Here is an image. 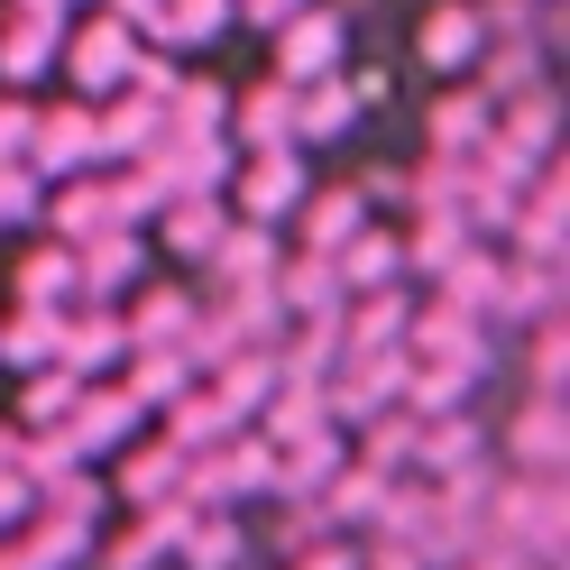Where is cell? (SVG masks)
I'll return each mask as SVG.
<instances>
[{
  "mask_svg": "<svg viewBox=\"0 0 570 570\" xmlns=\"http://www.w3.org/2000/svg\"><path fill=\"white\" fill-rule=\"evenodd\" d=\"M488 533H507L524 561H561V543H570V488H561V479L497 470V488H488Z\"/></svg>",
  "mask_w": 570,
  "mask_h": 570,
  "instance_id": "obj_1",
  "label": "cell"
},
{
  "mask_svg": "<svg viewBox=\"0 0 570 570\" xmlns=\"http://www.w3.org/2000/svg\"><path fill=\"white\" fill-rule=\"evenodd\" d=\"M230 185H239V222H295V203L313 194V175L295 157V138H276V148H248L230 166Z\"/></svg>",
  "mask_w": 570,
  "mask_h": 570,
  "instance_id": "obj_2",
  "label": "cell"
},
{
  "mask_svg": "<svg viewBox=\"0 0 570 570\" xmlns=\"http://www.w3.org/2000/svg\"><path fill=\"white\" fill-rule=\"evenodd\" d=\"M138 47H148V38H138L129 19H111V10H101V19L83 28V38H65L56 56H65V75L83 83V101H101V92H120V83H129V65H138Z\"/></svg>",
  "mask_w": 570,
  "mask_h": 570,
  "instance_id": "obj_3",
  "label": "cell"
},
{
  "mask_svg": "<svg viewBox=\"0 0 570 570\" xmlns=\"http://www.w3.org/2000/svg\"><path fill=\"white\" fill-rule=\"evenodd\" d=\"M405 350H414V360H451V368H488V323L470 304L433 295V304L405 313Z\"/></svg>",
  "mask_w": 570,
  "mask_h": 570,
  "instance_id": "obj_4",
  "label": "cell"
},
{
  "mask_svg": "<svg viewBox=\"0 0 570 570\" xmlns=\"http://www.w3.org/2000/svg\"><path fill=\"white\" fill-rule=\"evenodd\" d=\"M267 38H276V75L285 83L332 75V65L350 56V10H313V0H304V10L285 19V28H267Z\"/></svg>",
  "mask_w": 570,
  "mask_h": 570,
  "instance_id": "obj_5",
  "label": "cell"
},
{
  "mask_svg": "<svg viewBox=\"0 0 570 570\" xmlns=\"http://www.w3.org/2000/svg\"><path fill=\"white\" fill-rule=\"evenodd\" d=\"M138 396L129 386H111V377H83V396H75V414H65V442H75L83 460H101V451H120V442H138Z\"/></svg>",
  "mask_w": 570,
  "mask_h": 570,
  "instance_id": "obj_6",
  "label": "cell"
},
{
  "mask_svg": "<svg viewBox=\"0 0 570 570\" xmlns=\"http://www.w3.org/2000/svg\"><path fill=\"white\" fill-rule=\"evenodd\" d=\"M83 166H101V120L83 111V101L28 120V175H83Z\"/></svg>",
  "mask_w": 570,
  "mask_h": 570,
  "instance_id": "obj_7",
  "label": "cell"
},
{
  "mask_svg": "<svg viewBox=\"0 0 570 570\" xmlns=\"http://www.w3.org/2000/svg\"><path fill=\"white\" fill-rule=\"evenodd\" d=\"M507 470H524V479H561V470H570L561 396H524V405L507 414Z\"/></svg>",
  "mask_w": 570,
  "mask_h": 570,
  "instance_id": "obj_8",
  "label": "cell"
},
{
  "mask_svg": "<svg viewBox=\"0 0 570 570\" xmlns=\"http://www.w3.org/2000/svg\"><path fill=\"white\" fill-rule=\"evenodd\" d=\"M138 267H148V248H138V230H92L75 239V304H111L120 285H138Z\"/></svg>",
  "mask_w": 570,
  "mask_h": 570,
  "instance_id": "obj_9",
  "label": "cell"
},
{
  "mask_svg": "<svg viewBox=\"0 0 570 570\" xmlns=\"http://www.w3.org/2000/svg\"><path fill=\"white\" fill-rule=\"evenodd\" d=\"M276 258H285V248H276V222H239V212H230V230L212 239L203 276L222 285V295H239V285H267V276H276Z\"/></svg>",
  "mask_w": 570,
  "mask_h": 570,
  "instance_id": "obj_10",
  "label": "cell"
},
{
  "mask_svg": "<svg viewBox=\"0 0 570 570\" xmlns=\"http://www.w3.org/2000/svg\"><path fill=\"white\" fill-rule=\"evenodd\" d=\"M276 304H285V323H332L341 313V267L323 258V248L276 258Z\"/></svg>",
  "mask_w": 570,
  "mask_h": 570,
  "instance_id": "obj_11",
  "label": "cell"
},
{
  "mask_svg": "<svg viewBox=\"0 0 570 570\" xmlns=\"http://www.w3.org/2000/svg\"><path fill=\"white\" fill-rule=\"evenodd\" d=\"M488 47V28H479V0H442V10H423V28H414V56L433 65V75H460Z\"/></svg>",
  "mask_w": 570,
  "mask_h": 570,
  "instance_id": "obj_12",
  "label": "cell"
},
{
  "mask_svg": "<svg viewBox=\"0 0 570 570\" xmlns=\"http://www.w3.org/2000/svg\"><path fill=\"white\" fill-rule=\"evenodd\" d=\"M185 442H138V451H120V479H111V497H129V507H157V497H175V488H185Z\"/></svg>",
  "mask_w": 570,
  "mask_h": 570,
  "instance_id": "obj_13",
  "label": "cell"
},
{
  "mask_svg": "<svg viewBox=\"0 0 570 570\" xmlns=\"http://www.w3.org/2000/svg\"><path fill=\"white\" fill-rule=\"evenodd\" d=\"M157 230H166L175 258H212V239L230 230V203L222 194H166L157 203Z\"/></svg>",
  "mask_w": 570,
  "mask_h": 570,
  "instance_id": "obj_14",
  "label": "cell"
},
{
  "mask_svg": "<svg viewBox=\"0 0 570 570\" xmlns=\"http://www.w3.org/2000/svg\"><path fill=\"white\" fill-rule=\"evenodd\" d=\"M222 28H230V0H157L138 38H148V47H166V56H185V47H212Z\"/></svg>",
  "mask_w": 570,
  "mask_h": 570,
  "instance_id": "obj_15",
  "label": "cell"
},
{
  "mask_svg": "<svg viewBox=\"0 0 570 570\" xmlns=\"http://www.w3.org/2000/svg\"><path fill=\"white\" fill-rule=\"evenodd\" d=\"M75 377H92V368H111V360H129V332H120V313L111 304H83V313H65V350H56Z\"/></svg>",
  "mask_w": 570,
  "mask_h": 570,
  "instance_id": "obj_16",
  "label": "cell"
},
{
  "mask_svg": "<svg viewBox=\"0 0 570 570\" xmlns=\"http://www.w3.org/2000/svg\"><path fill=\"white\" fill-rule=\"evenodd\" d=\"M433 295H451V304H470L479 323H497V295H507V258H488V239H470L460 258L433 276Z\"/></svg>",
  "mask_w": 570,
  "mask_h": 570,
  "instance_id": "obj_17",
  "label": "cell"
},
{
  "mask_svg": "<svg viewBox=\"0 0 570 570\" xmlns=\"http://www.w3.org/2000/svg\"><path fill=\"white\" fill-rule=\"evenodd\" d=\"M332 267H341V295H360V285H386V276H405V239H396V230H377V222H360V230L332 248Z\"/></svg>",
  "mask_w": 570,
  "mask_h": 570,
  "instance_id": "obj_18",
  "label": "cell"
},
{
  "mask_svg": "<svg viewBox=\"0 0 570 570\" xmlns=\"http://www.w3.org/2000/svg\"><path fill=\"white\" fill-rule=\"evenodd\" d=\"M65 47V19H38V10H19L10 28H0V83H38L47 65Z\"/></svg>",
  "mask_w": 570,
  "mask_h": 570,
  "instance_id": "obj_19",
  "label": "cell"
},
{
  "mask_svg": "<svg viewBox=\"0 0 570 570\" xmlns=\"http://www.w3.org/2000/svg\"><path fill=\"white\" fill-rule=\"evenodd\" d=\"M120 332H129V350H185V332H194V295L185 285H148L138 295V313H120Z\"/></svg>",
  "mask_w": 570,
  "mask_h": 570,
  "instance_id": "obj_20",
  "label": "cell"
},
{
  "mask_svg": "<svg viewBox=\"0 0 570 570\" xmlns=\"http://www.w3.org/2000/svg\"><path fill=\"white\" fill-rule=\"evenodd\" d=\"M488 138V101H479V83H451L442 101H433V120H423V148L433 157H470Z\"/></svg>",
  "mask_w": 570,
  "mask_h": 570,
  "instance_id": "obj_21",
  "label": "cell"
},
{
  "mask_svg": "<svg viewBox=\"0 0 570 570\" xmlns=\"http://www.w3.org/2000/svg\"><path fill=\"white\" fill-rule=\"evenodd\" d=\"M543 313H561V258H507L497 323H543Z\"/></svg>",
  "mask_w": 570,
  "mask_h": 570,
  "instance_id": "obj_22",
  "label": "cell"
},
{
  "mask_svg": "<svg viewBox=\"0 0 570 570\" xmlns=\"http://www.w3.org/2000/svg\"><path fill=\"white\" fill-rule=\"evenodd\" d=\"M295 222H304V248H323V258H332V248L368 222V194H360V185H323V194L295 203Z\"/></svg>",
  "mask_w": 570,
  "mask_h": 570,
  "instance_id": "obj_23",
  "label": "cell"
},
{
  "mask_svg": "<svg viewBox=\"0 0 570 570\" xmlns=\"http://www.w3.org/2000/svg\"><path fill=\"white\" fill-rule=\"evenodd\" d=\"M120 386L138 396V414H166V405L194 386V360H185L175 341H166V350H129V377H120Z\"/></svg>",
  "mask_w": 570,
  "mask_h": 570,
  "instance_id": "obj_24",
  "label": "cell"
},
{
  "mask_svg": "<svg viewBox=\"0 0 570 570\" xmlns=\"http://www.w3.org/2000/svg\"><path fill=\"white\" fill-rule=\"evenodd\" d=\"M230 120H239V138H248V148H276V138H295V83H285V75L248 83V92L230 101Z\"/></svg>",
  "mask_w": 570,
  "mask_h": 570,
  "instance_id": "obj_25",
  "label": "cell"
},
{
  "mask_svg": "<svg viewBox=\"0 0 570 570\" xmlns=\"http://www.w3.org/2000/svg\"><path fill=\"white\" fill-rule=\"evenodd\" d=\"M92 552V524H75V515H47V507H28V533H19V561L28 570H75Z\"/></svg>",
  "mask_w": 570,
  "mask_h": 570,
  "instance_id": "obj_26",
  "label": "cell"
},
{
  "mask_svg": "<svg viewBox=\"0 0 570 570\" xmlns=\"http://www.w3.org/2000/svg\"><path fill=\"white\" fill-rule=\"evenodd\" d=\"M175 552H185V570H239L248 533L230 524V507H194V524L175 533Z\"/></svg>",
  "mask_w": 570,
  "mask_h": 570,
  "instance_id": "obj_27",
  "label": "cell"
},
{
  "mask_svg": "<svg viewBox=\"0 0 570 570\" xmlns=\"http://www.w3.org/2000/svg\"><path fill=\"white\" fill-rule=\"evenodd\" d=\"M92 120H101V157H138V148H157V138H166V111H157L148 92H129V83H120L111 111H92Z\"/></svg>",
  "mask_w": 570,
  "mask_h": 570,
  "instance_id": "obj_28",
  "label": "cell"
},
{
  "mask_svg": "<svg viewBox=\"0 0 570 570\" xmlns=\"http://www.w3.org/2000/svg\"><path fill=\"white\" fill-rule=\"evenodd\" d=\"M47 222H56V239L75 248V239H92V230H120V203H111V185H75V175H65V194L56 203H38Z\"/></svg>",
  "mask_w": 570,
  "mask_h": 570,
  "instance_id": "obj_29",
  "label": "cell"
},
{
  "mask_svg": "<svg viewBox=\"0 0 570 570\" xmlns=\"http://www.w3.org/2000/svg\"><path fill=\"white\" fill-rule=\"evenodd\" d=\"M470 239H479V230L460 222V212H414V230H405V276H442Z\"/></svg>",
  "mask_w": 570,
  "mask_h": 570,
  "instance_id": "obj_30",
  "label": "cell"
},
{
  "mask_svg": "<svg viewBox=\"0 0 570 570\" xmlns=\"http://www.w3.org/2000/svg\"><path fill=\"white\" fill-rule=\"evenodd\" d=\"M222 120H230V92H222V83L175 75V92H166V138H212Z\"/></svg>",
  "mask_w": 570,
  "mask_h": 570,
  "instance_id": "obj_31",
  "label": "cell"
},
{
  "mask_svg": "<svg viewBox=\"0 0 570 570\" xmlns=\"http://www.w3.org/2000/svg\"><path fill=\"white\" fill-rule=\"evenodd\" d=\"M414 442H423V414L414 405H377L360 423V460H377V470H414Z\"/></svg>",
  "mask_w": 570,
  "mask_h": 570,
  "instance_id": "obj_32",
  "label": "cell"
},
{
  "mask_svg": "<svg viewBox=\"0 0 570 570\" xmlns=\"http://www.w3.org/2000/svg\"><path fill=\"white\" fill-rule=\"evenodd\" d=\"M561 368H570V332H561V313L524 323V396H561Z\"/></svg>",
  "mask_w": 570,
  "mask_h": 570,
  "instance_id": "obj_33",
  "label": "cell"
},
{
  "mask_svg": "<svg viewBox=\"0 0 570 570\" xmlns=\"http://www.w3.org/2000/svg\"><path fill=\"white\" fill-rule=\"evenodd\" d=\"M0 350H10L19 368H47L56 350H65V304H19V323H10V341H0Z\"/></svg>",
  "mask_w": 570,
  "mask_h": 570,
  "instance_id": "obj_34",
  "label": "cell"
},
{
  "mask_svg": "<svg viewBox=\"0 0 570 570\" xmlns=\"http://www.w3.org/2000/svg\"><path fill=\"white\" fill-rule=\"evenodd\" d=\"M19 304H75V248H28L19 258Z\"/></svg>",
  "mask_w": 570,
  "mask_h": 570,
  "instance_id": "obj_35",
  "label": "cell"
},
{
  "mask_svg": "<svg viewBox=\"0 0 570 570\" xmlns=\"http://www.w3.org/2000/svg\"><path fill=\"white\" fill-rule=\"evenodd\" d=\"M75 396H83V377L75 368H65V360H47V368H28V423H65V414H75Z\"/></svg>",
  "mask_w": 570,
  "mask_h": 570,
  "instance_id": "obj_36",
  "label": "cell"
},
{
  "mask_svg": "<svg viewBox=\"0 0 570 570\" xmlns=\"http://www.w3.org/2000/svg\"><path fill=\"white\" fill-rule=\"evenodd\" d=\"M405 203H414V212H460V157H433V148H423V166L405 175Z\"/></svg>",
  "mask_w": 570,
  "mask_h": 570,
  "instance_id": "obj_37",
  "label": "cell"
},
{
  "mask_svg": "<svg viewBox=\"0 0 570 570\" xmlns=\"http://www.w3.org/2000/svg\"><path fill=\"white\" fill-rule=\"evenodd\" d=\"M157 561H166V533H157L148 507H138L129 533H111V543H101V570H157Z\"/></svg>",
  "mask_w": 570,
  "mask_h": 570,
  "instance_id": "obj_38",
  "label": "cell"
},
{
  "mask_svg": "<svg viewBox=\"0 0 570 570\" xmlns=\"http://www.w3.org/2000/svg\"><path fill=\"white\" fill-rule=\"evenodd\" d=\"M323 533H332V515H323V497H285V533H276V552H285V561H295L304 543H323Z\"/></svg>",
  "mask_w": 570,
  "mask_h": 570,
  "instance_id": "obj_39",
  "label": "cell"
},
{
  "mask_svg": "<svg viewBox=\"0 0 570 570\" xmlns=\"http://www.w3.org/2000/svg\"><path fill=\"white\" fill-rule=\"evenodd\" d=\"M28 222H38V175L0 157V230H28Z\"/></svg>",
  "mask_w": 570,
  "mask_h": 570,
  "instance_id": "obj_40",
  "label": "cell"
},
{
  "mask_svg": "<svg viewBox=\"0 0 570 570\" xmlns=\"http://www.w3.org/2000/svg\"><path fill=\"white\" fill-rule=\"evenodd\" d=\"M285 570H360V543H341V533H323V543H304Z\"/></svg>",
  "mask_w": 570,
  "mask_h": 570,
  "instance_id": "obj_41",
  "label": "cell"
},
{
  "mask_svg": "<svg viewBox=\"0 0 570 570\" xmlns=\"http://www.w3.org/2000/svg\"><path fill=\"white\" fill-rule=\"evenodd\" d=\"M295 10H304V0H230V28H258V38H267V28H285Z\"/></svg>",
  "mask_w": 570,
  "mask_h": 570,
  "instance_id": "obj_42",
  "label": "cell"
},
{
  "mask_svg": "<svg viewBox=\"0 0 570 570\" xmlns=\"http://www.w3.org/2000/svg\"><path fill=\"white\" fill-rule=\"evenodd\" d=\"M28 120H38L28 101H0V157L10 166H28Z\"/></svg>",
  "mask_w": 570,
  "mask_h": 570,
  "instance_id": "obj_43",
  "label": "cell"
},
{
  "mask_svg": "<svg viewBox=\"0 0 570 570\" xmlns=\"http://www.w3.org/2000/svg\"><path fill=\"white\" fill-rule=\"evenodd\" d=\"M360 570H423V552H414V543H377V533H368V543H360Z\"/></svg>",
  "mask_w": 570,
  "mask_h": 570,
  "instance_id": "obj_44",
  "label": "cell"
},
{
  "mask_svg": "<svg viewBox=\"0 0 570 570\" xmlns=\"http://www.w3.org/2000/svg\"><path fill=\"white\" fill-rule=\"evenodd\" d=\"M28 507H38V488H28L19 470H0V533H10V524H19Z\"/></svg>",
  "mask_w": 570,
  "mask_h": 570,
  "instance_id": "obj_45",
  "label": "cell"
},
{
  "mask_svg": "<svg viewBox=\"0 0 570 570\" xmlns=\"http://www.w3.org/2000/svg\"><path fill=\"white\" fill-rule=\"evenodd\" d=\"M92 10H111V19H129V28H148V10H157V0H92Z\"/></svg>",
  "mask_w": 570,
  "mask_h": 570,
  "instance_id": "obj_46",
  "label": "cell"
}]
</instances>
